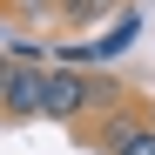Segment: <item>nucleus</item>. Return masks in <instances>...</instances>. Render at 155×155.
<instances>
[{
  "instance_id": "f257e3e1",
  "label": "nucleus",
  "mask_w": 155,
  "mask_h": 155,
  "mask_svg": "<svg viewBox=\"0 0 155 155\" xmlns=\"http://www.w3.org/2000/svg\"><path fill=\"white\" fill-rule=\"evenodd\" d=\"M101 101V88L88 81L81 68H47V121H74Z\"/></svg>"
},
{
  "instance_id": "f03ea898",
  "label": "nucleus",
  "mask_w": 155,
  "mask_h": 155,
  "mask_svg": "<svg viewBox=\"0 0 155 155\" xmlns=\"http://www.w3.org/2000/svg\"><path fill=\"white\" fill-rule=\"evenodd\" d=\"M14 121H34V115H47V68H20L14 61V81H7V101H0Z\"/></svg>"
},
{
  "instance_id": "7ed1b4c3",
  "label": "nucleus",
  "mask_w": 155,
  "mask_h": 155,
  "mask_svg": "<svg viewBox=\"0 0 155 155\" xmlns=\"http://www.w3.org/2000/svg\"><path fill=\"white\" fill-rule=\"evenodd\" d=\"M101 148L108 155H155V128L148 121H115L108 135H101Z\"/></svg>"
},
{
  "instance_id": "20e7f679",
  "label": "nucleus",
  "mask_w": 155,
  "mask_h": 155,
  "mask_svg": "<svg viewBox=\"0 0 155 155\" xmlns=\"http://www.w3.org/2000/svg\"><path fill=\"white\" fill-rule=\"evenodd\" d=\"M54 14L74 20V27H94V20H108V14H115V0H54Z\"/></svg>"
},
{
  "instance_id": "39448f33",
  "label": "nucleus",
  "mask_w": 155,
  "mask_h": 155,
  "mask_svg": "<svg viewBox=\"0 0 155 155\" xmlns=\"http://www.w3.org/2000/svg\"><path fill=\"white\" fill-rule=\"evenodd\" d=\"M128 41H135V20H128V14H121V20H115V27H108V34H101L94 47H88V61H115V54H121V47H128Z\"/></svg>"
},
{
  "instance_id": "423d86ee",
  "label": "nucleus",
  "mask_w": 155,
  "mask_h": 155,
  "mask_svg": "<svg viewBox=\"0 0 155 155\" xmlns=\"http://www.w3.org/2000/svg\"><path fill=\"white\" fill-rule=\"evenodd\" d=\"M0 7L20 14V20H47V14H54V0H0Z\"/></svg>"
},
{
  "instance_id": "0eeeda50",
  "label": "nucleus",
  "mask_w": 155,
  "mask_h": 155,
  "mask_svg": "<svg viewBox=\"0 0 155 155\" xmlns=\"http://www.w3.org/2000/svg\"><path fill=\"white\" fill-rule=\"evenodd\" d=\"M7 81H14V54L0 47V101H7Z\"/></svg>"
},
{
  "instance_id": "6e6552de",
  "label": "nucleus",
  "mask_w": 155,
  "mask_h": 155,
  "mask_svg": "<svg viewBox=\"0 0 155 155\" xmlns=\"http://www.w3.org/2000/svg\"><path fill=\"white\" fill-rule=\"evenodd\" d=\"M148 128H155V115H148Z\"/></svg>"
}]
</instances>
